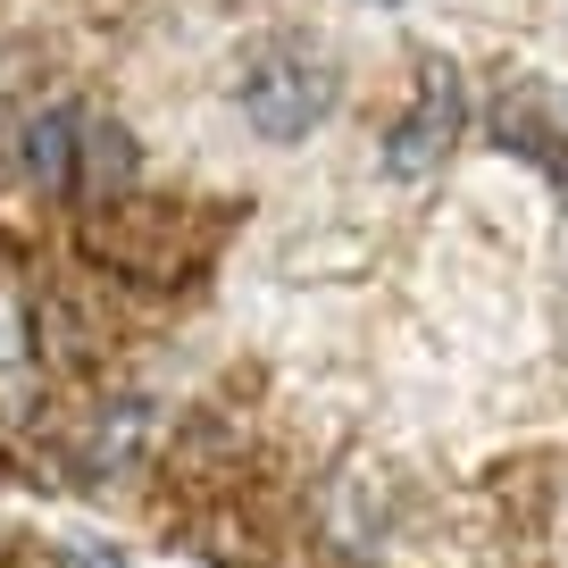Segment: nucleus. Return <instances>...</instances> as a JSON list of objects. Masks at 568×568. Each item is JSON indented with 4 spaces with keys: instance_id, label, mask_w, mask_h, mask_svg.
<instances>
[{
    "instance_id": "obj_1",
    "label": "nucleus",
    "mask_w": 568,
    "mask_h": 568,
    "mask_svg": "<svg viewBox=\"0 0 568 568\" xmlns=\"http://www.w3.org/2000/svg\"><path fill=\"white\" fill-rule=\"evenodd\" d=\"M234 101H243L251 134H267V142H302V134H318V125L335 118L343 75H335V59H326L318 42H267V51H251V68H243V84H234Z\"/></svg>"
},
{
    "instance_id": "obj_2",
    "label": "nucleus",
    "mask_w": 568,
    "mask_h": 568,
    "mask_svg": "<svg viewBox=\"0 0 568 568\" xmlns=\"http://www.w3.org/2000/svg\"><path fill=\"white\" fill-rule=\"evenodd\" d=\"M460 125H468L460 68H452V59H426L409 118L385 134V176H393V184H418V176H435V168H444L452 151H460Z\"/></svg>"
},
{
    "instance_id": "obj_3",
    "label": "nucleus",
    "mask_w": 568,
    "mask_h": 568,
    "mask_svg": "<svg viewBox=\"0 0 568 568\" xmlns=\"http://www.w3.org/2000/svg\"><path fill=\"white\" fill-rule=\"evenodd\" d=\"M134 134H125L118 118H84V134H75V184L84 193H125L134 184Z\"/></svg>"
},
{
    "instance_id": "obj_4",
    "label": "nucleus",
    "mask_w": 568,
    "mask_h": 568,
    "mask_svg": "<svg viewBox=\"0 0 568 568\" xmlns=\"http://www.w3.org/2000/svg\"><path fill=\"white\" fill-rule=\"evenodd\" d=\"M75 134H84V118H75V109H42V118L26 125V142H18V168L42 184V193L75 184Z\"/></svg>"
},
{
    "instance_id": "obj_5",
    "label": "nucleus",
    "mask_w": 568,
    "mask_h": 568,
    "mask_svg": "<svg viewBox=\"0 0 568 568\" xmlns=\"http://www.w3.org/2000/svg\"><path fill=\"white\" fill-rule=\"evenodd\" d=\"M68 568H118V551H109V544H92V551H68Z\"/></svg>"
},
{
    "instance_id": "obj_6",
    "label": "nucleus",
    "mask_w": 568,
    "mask_h": 568,
    "mask_svg": "<svg viewBox=\"0 0 568 568\" xmlns=\"http://www.w3.org/2000/svg\"><path fill=\"white\" fill-rule=\"evenodd\" d=\"M385 9H393V0H385Z\"/></svg>"
}]
</instances>
